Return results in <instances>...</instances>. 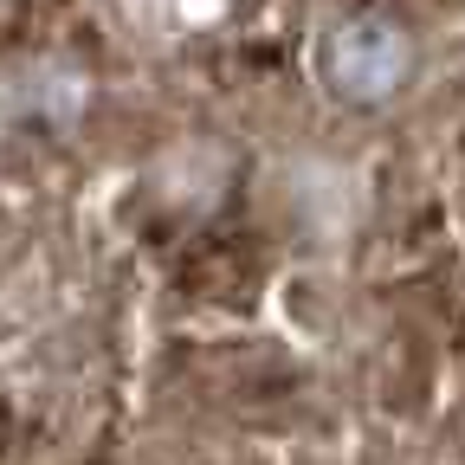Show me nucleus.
<instances>
[{
  "label": "nucleus",
  "instance_id": "1",
  "mask_svg": "<svg viewBox=\"0 0 465 465\" xmlns=\"http://www.w3.org/2000/svg\"><path fill=\"white\" fill-rule=\"evenodd\" d=\"M323 78L342 97H356V104H381L407 78V39L388 20H375V14L342 20L330 33V45H323Z\"/></svg>",
  "mask_w": 465,
  "mask_h": 465
}]
</instances>
